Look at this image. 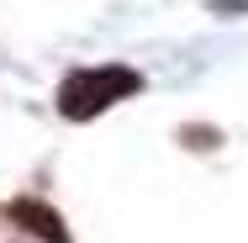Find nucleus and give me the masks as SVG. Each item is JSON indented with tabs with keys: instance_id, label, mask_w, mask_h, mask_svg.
<instances>
[{
	"instance_id": "f03ea898",
	"label": "nucleus",
	"mask_w": 248,
	"mask_h": 243,
	"mask_svg": "<svg viewBox=\"0 0 248 243\" xmlns=\"http://www.w3.org/2000/svg\"><path fill=\"white\" fill-rule=\"evenodd\" d=\"M11 222H16V227H27L37 243H74V238H69V227H63V217H58L53 206H43L37 195L11 201Z\"/></svg>"
},
{
	"instance_id": "f257e3e1",
	"label": "nucleus",
	"mask_w": 248,
	"mask_h": 243,
	"mask_svg": "<svg viewBox=\"0 0 248 243\" xmlns=\"http://www.w3.org/2000/svg\"><path fill=\"white\" fill-rule=\"evenodd\" d=\"M138 90H143V74H138V69H122V64L74 69V74L63 80V90H58V111H63L69 122H90V116H100L106 106L138 96Z\"/></svg>"
}]
</instances>
